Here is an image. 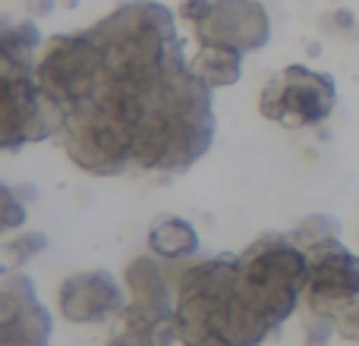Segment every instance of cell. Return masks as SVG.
I'll return each instance as SVG.
<instances>
[{"mask_svg": "<svg viewBox=\"0 0 359 346\" xmlns=\"http://www.w3.org/2000/svg\"><path fill=\"white\" fill-rule=\"evenodd\" d=\"M265 95H278L262 101V111L271 120H284L293 126H309L328 117L334 104V82L328 76H316L309 69H287L280 82L274 79Z\"/></svg>", "mask_w": 359, "mask_h": 346, "instance_id": "cell-1", "label": "cell"}, {"mask_svg": "<svg viewBox=\"0 0 359 346\" xmlns=\"http://www.w3.org/2000/svg\"><path fill=\"white\" fill-rule=\"evenodd\" d=\"M60 309L69 321H101L120 309V290L111 274H79L63 284Z\"/></svg>", "mask_w": 359, "mask_h": 346, "instance_id": "cell-2", "label": "cell"}, {"mask_svg": "<svg viewBox=\"0 0 359 346\" xmlns=\"http://www.w3.org/2000/svg\"><path fill=\"white\" fill-rule=\"evenodd\" d=\"M312 296L318 305H337L344 299L359 296V258L344 249L322 252L312 265Z\"/></svg>", "mask_w": 359, "mask_h": 346, "instance_id": "cell-3", "label": "cell"}, {"mask_svg": "<svg viewBox=\"0 0 359 346\" xmlns=\"http://www.w3.org/2000/svg\"><path fill=\"white\" fill-rule=\"evenodd\" d=\"M149 246L155 249L158 255L180 258V255L196 252L198 236H196V230H192L186 221H177V217H170V221H161V223H158V227L149 233Z\"/></svg>", "mask_w": 359, "mask_h": 346, "instance_id": "cell-4", "label": "cell"}, {"mask_svg": "<svg viewBox=\"0 0 359 346\" xmlns=\"http://www.w3.org/2000/svg\"><path fill=\"white\" fill-rule=\"evenodd\" d=\"M196 63L202 79H208L211 85H230L240 79V54L230 44H208Z\"/></svg>", "mask_w": 359, "mask_h": 346, "instance_id": "cell-5", "label": "cell"}, {"mask_svg": "<svg viewBox=\"0 0 359 346\" xmlns=\"http://www.w3.org/2000/svg\"><path fill=\"white\" fill-rule=\"evenodd\" d=\"M38 249H44V236L41 233L32 236V242H10V246H6V252H19V255H25V258H29V255L38 252Z\"/></svg>", "mask_w": 359, "mask_h": 346, "instance_id": "cell-6", "label": "cell"}, {"mask_svg": "<svg viewBox=\"0 0 359 346\" xmlns=\"http://www.w3.org/2000/svg\"><path fill=\"white\" fill-rule=\"evenodd\" d=\"M4 202H6V217H4V227H13V223H19V208H16V205H13L10 189H4Z\"/></svg>", "mask_w": 359, "mask_h": 346, "instance_id": "cell-7", "label": "cell"}, {"mask_svg": "<svg viewBox=\"0 0 359 346\" xmlns=\"http://www.w3.org/2000/svg\"><path fill=\"white\" fill-rule=\"evenodd\" d=\"M111 346H139L136 340H130V337H114Z\"/></svg>", "mask_w": 359, "mask_h": 346, "instance_id": "cell-8", "label": "cell"}]
</instances>
